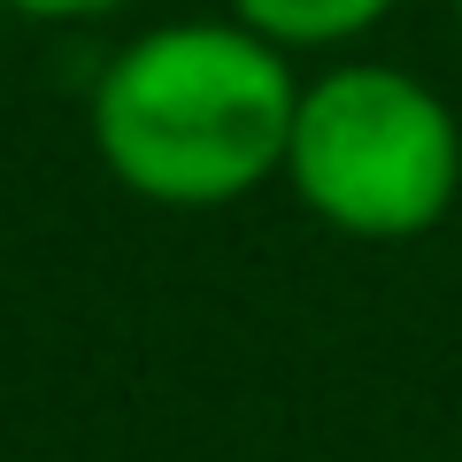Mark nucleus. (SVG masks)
<instances>
[{"instance_id":"nucleus-5","label":"nucleus","mask_w":462,"mask_h":462,"mask_svg":"<svg viewBox=\"0 0 462 462\" xmlns=\"http://www.w3.org/2000/svg\"><path fill=\"white\" fill-rule=\"evenodd\" d=\"M455 16H462V0H455Z\"/></svg>"},{"instance_id":"nucleus-2","label":"nucleus","mask_w":462,"mask_h":462,"mask_svg":"<svg viewBox=\"0 0 462 462\" xmlns=\"http://www.w3.org/2000/svg\"><path fill=\"white\" fill-rule=\"evenodd\" d=\"M285 185L346 239H424L462 193V124L393 62H339L293 100Z\"/></svg>"},{"instance_id":"nucleus-3","label":"nucleus","mask_w":462,"mask_h":462,"mask_svg":"<svg viewBox=\"0 0 462 462\" xmlns=\"http://www.w3.org/2000/svg\"><path fill=\"white\" fill-rule=\"evenodd\" d=\"M401 0H231V16L254 23L263 39L293 47H339V39H363L370 23H385Z\"/></svg>"},{"instance_id":"nucleus-4","label":"nucleus","mask_w":462,"mask_h":462,"mask_svg":"<svg viewBox=\"0 0 462 462\" xmlns=\"http://www.w3.org/2000/svg\"><path fill=\"white\" fill-rule=\"evenodd\" d=\"M16 16H39V23H78V16H108L124 0H8Z\"/></svg>"},{"instance_id":"nucleus-1","label":"nucleus","mask_w":462,"mask_h":462,"mask_svg":"<svg viewBox=\"0 0 462 462\" xmlns=\"http://www.w3.org/2000/svg\"><path fill=\"white\" fill-rule=\"evenodd\" d=\"M300 78L254 23H154L93 85V147L124 193L154 208H224L285 178Z\"/></svg>"}]
</instances>
